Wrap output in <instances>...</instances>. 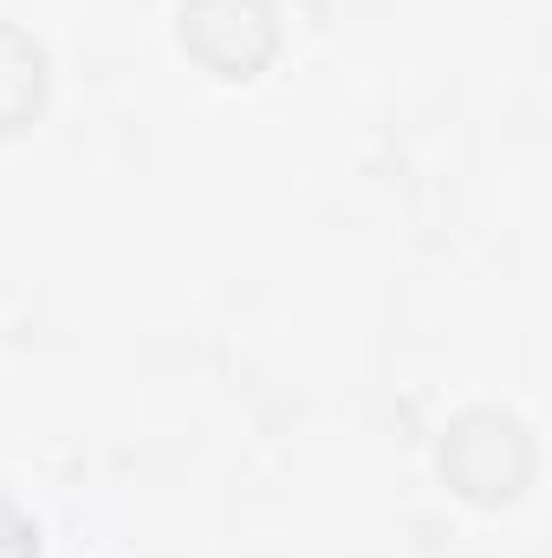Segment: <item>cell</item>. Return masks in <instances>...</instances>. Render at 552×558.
<instances>
[{"instance_id": "obj_1", "label": "cell", "mask_w": 552, "mask_h": 558, "mask_svg": "<svg viewBox=\"0 0 552 558\" xmlns=\"http://www.w3.org/2000/svg\"><path fill=\"white\" fill-rule=\"evenodd\" d=\"M0 558H33V526L0 500Z\"/></svg>"}]
</instances>
